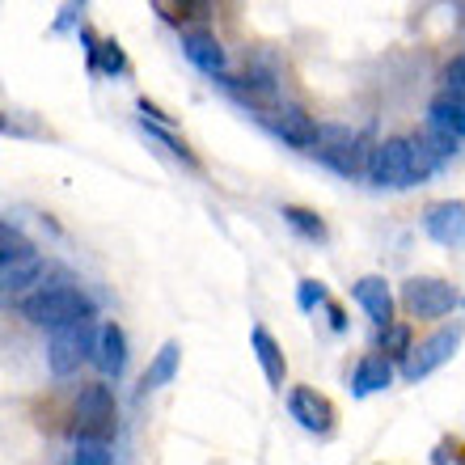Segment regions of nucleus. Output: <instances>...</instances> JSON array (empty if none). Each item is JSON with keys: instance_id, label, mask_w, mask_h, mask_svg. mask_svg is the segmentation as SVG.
<instances>
[{"instance_id": "26", "label": "nucleus", "mask_w": 465, "mask_h": 465, "mask_svg": "<svg viewBox=\"0 0 465 465\" xmlns=\"http://www.w3.org/2000/svg\"><path fill=\"white\" fill-rule=\"evenodd\" d=\"M183 17H208V0H173Z\"/></svg>"}, {"instance_id": "21", "label": "nucleus", "mask_w": 465, "mask_h": 465, "mask_svg": "<svg viewBox=\"0 0 465 465\" xmlns=\"http://www.w3.org/2000/svg\"><path fill=\"white\" fill-rule=\"evenodd\" d=\"M35 254H38L35 242L22 237V232L5 221V229H0V262H17V258H35Z\"/></svg>"}, {"instance_id": "28", "label": "nucleus", "mask_w": 465, "mask_h": 465, "mask_svg": "<svg viewBox=\"0 0 465 465\" xmlns=\"http://www.w3.org/2000/svg\"><path fill=\"white\" fill-rule=\"evenodd\" d=\"M331 326H334V331H343V326H347V318H343V309H339V305H331Z\"/></svg>"}, {"instance_id": "25", "label": "nucleus", "mask_w": 465, "mask_h": 465, "mask_svg": "<svg viewBox=\"0 0 465 465\" xmlns=\"http://www.w3.org/2000/svg\"><path fill=\"white\" fill-rule=\"evenodd\" d=\"M301 309H313V305H322L326 301V288H322V280H301Z\"/></svg>"}, {"instance_id": "3", "label": "nucleus", "mask_w": 465, "mask_h": 465, "mask_svg": "<svg viewBox=\"0 0 465 465\" xmlns=\"http://www.w3.org/2000/svg\"><path fill=\"white\" fill-rule=\"evenodd\" d=\"M94 347H98V326H94V313L81 322H68V326H55L47 334V368L55 377H73L81 360H94Z\"/></svg>"}, {"instance_id": "16", "label": "nucleus", "mask_w": 465, "mask_h": 465, "mask_svg": "<svg viewBox=\"0 0 465 465\" xmlns=\"http://www.w3.org/2000/svg\"><path fill=\"white\" fill-rule=\"evenodd\" d=\"M428 123H436V127H444V132H453L457 140H465V98H457V94H436V98L428 102Z\"/></svg>"}, {"instance_id": "23", "label": "nucleus", "mask_w": 465, "mask_h": 465, "mask_svg": "<svg viewBox=\"0 0 465 465\" xmlns=\"http://www.w3.org/2000/svg\"><path fill=\"white\" fill-rule=\"evenodd\" d=\"M98 68H102V73H111V76H119L123 68H127V55H123V47L114 43V38L98 47Z\"/></svg>"}, {"instance_id": "2", "label": "nucleus", "mask_w": 465, "mask_h": 465, "mask_svg": "<svg viewBox=\"0 0 465 465\" xmlns=\"http://www.w3.org/2000/svg\"><path fill=\"white\" fill-rule=\"evenodd\" d=\"M368 183L381 186V191H411L419 186V170H415V144L402 140V135H390L372 148V161H368Z\"/></svg>"}, {"instance_id": "22", "label": "nucleus", "mask_w": 465, "mask_h": 465, "mask_svg": "<svg viewBox=\"0 0 465 465\" xmlns=\"http://www.w3.org/2000/svg\"><path fill=\"white\" fill-rule=\"evenodd\" d=\"M411 326L406 322H390V326H381V351L393 355V360H406L411 355Z\"/></svg>"}, {"instance_id": "10", "label": "nucleus", "mask_w": 465, "mask_h": 465, "mask_svg": "<svg viewBox=\"0 0 465 465\" xmlns=\"http://www.w3.org/2000/svg\"><path fill=\"white\" fill-rule=\"evenodd\" d=\"M183 51H186V60L195 64L199 73L216 76V81H221L224 68H229V55H224V47L216 43V35H208V30H186Z\"/></svg>"}, {"instance_id": "4", "label": "nucleus", "mask_w": 465, "mask_h": 465, "mask_svg": "<svg viewBox=\"0 0 465 465\" xmlns=\"http://www.w3.org/2000/svg\"><path fill=\"white\" fill-rule=\"evenodd\" d=\"M114 419H119V411H114L111 385H102V381L81 385V393H76V402H73V440L76 436H106L111 440Z\"/></svg>"}, {"instance_id": "1", "label": "nucleus", "mask_w": 465, "mask_h": 465, "mask_svg": "<svg viewBox=\"0 0 465 465\" xmlns=\"http://www.w3.org/2000/svg\"><path fill=\"white\" fill-rule=\"evenodd\" d=\"M22 318L30 326H43V331H55V326H68V322H81L94 313V301H89L81 288L73 283H38L35 292H25L17 301Z\"/></svg>"}, {"instance_id": "8", "label": "nucleus", "mask_w": 465, "mask_h": 465, "mask_svg": "<svg viewBox=\"0 0 465 465\" xmlns=\"http://www.w3.org/2000/svg\"><path fill=\"white\" fill-rule=\"evenodd\" d=\"M423 229H428L431 242L449 245V250H461V245H465V203H461V199L431 203V208L423 212Z\"/></svg>"}, {"instance_id": "13", "label": "nucleus", "mask_w": 465, "mask_h": 465, "mask_svg": "<svg viewBox=\"0 0 465 465\" xmlns=\"http://www.w3.org/2000/svg\"><path fill=\"white\" fill-rule=\"evenodd\" d=\"M224 85H229V94H237V98L250 106V111H271L275 102H280V89H275V81L271 76H262V73H245V76H221Z\"/></svg>"}, {"instance_id": "14", "label": "nucleus", "mask_w": 465, "mask_h": 465, "mask_svg": "<svg viewBox=\"0 0 465 465\" xmlns=\"http://www.w3.org/2000/svg\"><path fill=\"white\" fill-rule=\"evenodd\" d=\"M393 355L385 351H372L364 355L360 364H355V377H351V393L355 398H368V393H377V390H390L393 385V364H390Z\"/></svg>"}, {"instance_id": "18", "label": "nucleus", "mask_w": 465, "mask_h": 465, "mask_svg": "<svg viewBox=\"0 0 465 465\" xmlns=\"http://www.w3.org/2000/svg\"><path fill=\"white\" fill-rule=\"evenodd\" d=\"M178 360H183V347L178 343H165L157 355H153V364L144 368V390H161V385H170L173 372H178Z\"/></svg>"}, {"instance_id": "19", "label": "nucleus", "mask_w": 465, "mask_h": 465, "mask_svg": "<svg viewBox=\"0 0 465 465\" xmlns=\"http://www.w3.org/2000/svg\"><path fill=\"white\" fill-rule=\"evenodd\" d=\"M280 216L288 224H292L296 232H301V237H305V242H326V237H331V232H326V221H322L318 212H309V208H296V203H283L280 208Z\"/></svg>"}, {"instance_id": "20", "label": "nucleus", "mask_w": 465, "mask_h": 465, "mask_svg": "<svg viewBox=\"0 0 465 465\" xmlns=\"http://www.w3.org/2000/svg\"><path fill=\"white\" fill-rule=\"evenodd\" d=\"M73 461H76V465H111V461H114L111 440H106V436H76Z\"/></svg>"}, {"instance_id": "27", "label": "nucleus", "mask_w": 465, "mask_h": 465, "mask_svg": "<svg viewBox=\"0 0 465 465\" xmlns=\"http://www.w3.org/2000/svg\"><path fill=\"white\" fill-rule=\"evenodd\" d=\"M140 114H144V119H153V123H165V127H173V119H170V114H161L157 111V106H153V102H140Z\"/></svg>"}, {"instance_id": "15", "label": "nucleus", "mask_w": 465, "mask_h": 465, "mask_svg": "<svg viewBox=\"0 0 465 465\" xmlns=\"http://www.w3.org/2000/svg\"><path fill=\"white\" fill-rule=\"evenodd\" d=\"M250 343H254V355H258V364H262V372H267L271 390H283V381H288V360H283L275 334H271L267 326H254Z\"/></svg>"}, {"instance_id": "5", "label": "nucleus", "mask_w": 465, "mask_h": 465, "mask_svg": "<svg viewBox=\"0 0 465 465\" xmlns=\"http://www.w3.org/2000/svg\"><path fill=\"white\" fill-rule=\"evenodd\" d=\"M402 305L411 318H449L457 305H461V296H457L453 283L436 280V275H411V280L402 283Z\"/></svg>"}, {"instance_id": "17", "label": "nucleus", "mask_w": 465, "mask_h": 465, "mask_svg": "<svg viewBox=\"0 0 465 465\" xmlns=\"http://www.w3.org/2000/svg\"><path fill=\"white\" fill-rule=\"evenodd\" d=\"M0 283H5V292H9V296H22L25 288L47 283V271H43L38 254L35 258H17V262H5V271H0Z\"/></svg>"}, {"instance_id": "12", "label": "nucleus", "mask_w": 465, "mask_h": 465, "mask_svg": "<svg viewBox=\"0 0 465 465\" xmlns=\"http://www.w3.org/2000/svg\"><path fill=\"white\" fill-rule=\"evenodd\" d=\"M351 296H355V305L364 309L377 326H390L393 322V292H390V283L381 280V275H364V280L351 288Z\"/></svg>"}, {"instance_id": "9", "label": "nucleus", "mask_w": 465, "mask_h": 465, "mask_svg": "<svg viewBox=\"0 0 465 465\" xmlns=\"http://www.w3.org/2000/svg\"><path fill=\"white\" fill-rule=\"evenodd\" d=\"M288 411H292L296 423L305 431H313V436H326V431L334 428V406L326 402L318 390H309V385H296V390L288 393Z\"/></svg>"}, {"instance_id": "24", "label": "nucleus", "mask_w": 465, "mask_h": 465, "mask_svg": "<svg viewBox=\"0 0 465 465\" xmlns=\"http://www.w3.org/2000/svg\"><path fill=\"white\" fill-rule=\"evenodd\" d=\"M444 89H449V94H457V98H465V51H461V55H453V60H449V68H444Z\"/></svg>"}, {"instance_id": "7", "label": "nucleus", "mask_w": 465, "mask_h": 465, "mask_svg": "<svg viewBox=\"0 0 465 465\" xmlns=\"http://www.w3.org/2000/svg\"><path fill=\"white\" fill-rule=\"evenodd\" d=\"M262 123L288 148H305V153H313V144H318V135H322V123H313V114L305 106H296V102H275L271 111H262Z\"/></svg>"}, {"instance_id": "6", "label": "nucleus", "mask_w": 465, "mask_h": 465, "mask_svg": "<svg viewBox=\"0 0 465 465\" xmlns=\"http://www.w3.org/2000/svg\"><path fill=\"white\" fill-rule=\"evenodd\" d=\"M461 339H465V326H444V331H436V334H428L419 347H411V355L402 360V377L406 381H423V377H431L440 364H449L457 355V347H461Z\"/></svg>"}, {"instance_id": "11", "label": "nucleus", "mask_w": 465, "mask_h": 465, "mask_svg": "<svg viewBox=\"0 0 465 465\" xmlns=\"http://www.w3.org/2000/svg\"><path fill=\"white\" fill-rule=\"evenodd\" d=\"M94 364L102 368V377H123V368H127V334H123L119 322H102L98 326Z\"/></svg>"}]
</instances>
